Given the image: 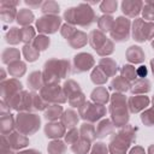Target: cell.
I'll return each mask as SVG.
<instances>
[{"instance_id":"74e56055","label":"cell","mask_w":154,"mask_h":154,"mask_svg":"<svg viewBox=\"0 0 154 154\" xmlns=\"http://www.w3.org/2000/svg\"><path fill=\"white\" fill-rule=\"evenodd\" d=\"M35 30L31 26H24L20 29V40L25 42V45H30L31 41L35 38Z\"/></svg>"},{"instance_id":"6da1fadb","label":"cell","mask_w":154,"mask_h":154,"mask_svg":"<svg viewBox=\"0 0 154 154\" xmlns=\"http://www.w3.org/2000/svg\"><path fill=\"white\" fill-rule=\"evenodd\" d=\"M70 73V63L67 60L51 59L46 61L43 70L45 84H58V82Z\"/></svg>"},{"instance_id":"4dcf8cb0","label":"cell","mask_w":154,"mask_h":154,"mask_svg":"<svg viewBox=\"0 0 154 154\" xmlns=\"http://www.w3.org/2000/svg\"><path fill=\"white\" fill-rule=\"evenodd\" d=\"M149 90H150V83L148 79H144V78L136 81L131 88V91L134 94H144V93H148Z\"/></svg>"},{"instance_id":"7bdbcfd3","label":"cell","mask_w":154,"mask_h":154,"mask_svg":"<svg viewBox=\"0 0 154 154\" xmlns=\"http://www.w3.org/2000/svg\"><path fill=\"white\" fill-rule=\"evenodd\" d=\"M48 152L51 154H64L65 152V144L61 142V141H52L49 144H48Z\"/></svg>"},{"instance_id":"91938a15","label":"cell","mask_w":154,"mask_h":154,"mask_svg":"<svg viewBox=\"0 0 154 154\" xmlns=\"http://www.w3.org/2000/svg\"><path fill=\"white\" fill-rule=\"evenodd\" d=\"M152 47H153V49H154V41L152 42Z\"/></svg>"},{"instance_id":"bcb514c9","label":"cell","mask_w":154,"mask_h":154,"mask_svg":"<svg viewBox=\"0 0 154 154\" xmlns=\"http://www.w3.org/2000/svg\"><path fill=\"white\" fill-rule=\"evenodd\" d=\"M143 17L148 20H154V2L147 1L143 8Z\"/></svg>"},{"instance_id":"f907efd6","label":"cell","mask_w":154,"mask_h":154,"mask_svg":"<svg viewBox=\"0 0 154 154\" xmlns=\"http://www.w3.org/2000/svg\"><path fill=\"white\" fill-rule=\"evenodd\" d=\"M75 31H76L75 26H72V25H70V24H64V25L61 26V35H63L66 40L70 38Z\"/></svg>"},{"instance_id":"7402d4cb","label":"cell","mask_w":154,"mask_h":154,"mask_svg":"<svg viewBox=\"0 0 154 154\" xmlns=\"http://www.w3.org/2000/svg\"><path fill=\"white\" fill-rule=\"evenodd\" d=\"M91 100L95 101L99 105H105L106 102H108L109 100V95L108 91L106 90V88L103 87H97L96 89L93 90L91 93Z\"/></svg>"},{"instance_id":"cb8c5ba5","label":"cell","mask_w":154,"mask_h":154,"mask_svg":"<svg viewBox=\"0 0 154 154\" xmlns=\"http://www.w3.org/2000/svg\"><path fill=\"white\" fill-rule=\"evenodd\" d=\"M99 67L107 75V77L113 76V75H116V72H117V64H116L114 60H112V59H109V58H103V59H101L100 63H99Z\"/></svg>"},{"instance_id":"5b68a950","label":"cell","mask_w":154,"mask_h":154,"mask_svg":"<svg viewBox=\"0 0 154 154\" xmlns=\"http://www.w3.org/2000/svg\"><path fill=\"white\" fill-rule=\"evenodd\" d=\"M16 126L18 132L23 135H31L40 128V117L32 113H19L16 118Z\"/></svg>"},{"instance_id":"11a10c76","label":"cell","mask_w":154,"mask_h":154,"mask_svg":"<svg viewBox=\"0 0 154 154\" xmlns=\"http://www.w3.org/2000/svg\"><path fill=\"white\" fill-rule=\"evenodd\" d=\"M18 154H41V153L35 149H28V150H23V152L18 153Z\"/></svg>"},{"instance_id":"680465c9","label":"cell","mask_w":154,"mask_h":154,"mask_svg":"<svg viewBox=\"0 0 154 154\" xmlns=\"http://www.w3.org/2000/svg\"><path fill=\"white\" fill-rule=\"evenodd\" d=\"M150 66H152V71H153V75H154V59L150 60Z\"/></svg>"},{"instance_id":"e0dca14e","label":"cell","mask_w":154,"mask_h":154,"mask_svg":"<svg viewBox=\"0 0 154 154\" xmlns=\"http://www.w3.org/2000/svg\"><path fill=\"white\" fill-rule=\"evenodd\" d=\"M45 132L49 138H59L65 135V126L63 123L51 122L45 126Z\"/></svg>"},{"instance_id":"f5cc1de1","label":"cell","mask_w":154,"mask_h":154,"mask_svg":"<svg viewBox=\"0 0 154 154\" xmlns=\"http://www.w3.org/2000/svg\"><path fill=\"white\" fill-rule=\"evenodd\" d=\"M147 67L144 66V65H141L140 67H137L136 69V73H137V77H140V78H144L146 76H147Z\"/></svg>"},{"instance_id":"83f0119b","label":"cell","mask_w":154,"mask_h":154,"mask_svg":"<svg viewBox=\"0 0 154 154\" xmlns=\"http://www.w3.org/2000/svg\"><path fill=\"white\" fill-rule=\"evenodd\" d=\"M113 124L109 119H103L100 122V124L97 125V129H96V136L97 137H105L107 136L108 134H111L113 131Z\"/></svg>"},{"instance_id":"b9f144b4","label":"cell","mask_w":154,"mask_h":154,"mask_svg":"<svg viewBox=\"0 0 154 154\" xmlns=\"http://www.w3.org/2000/svg\"><path fill=\"white\" fill-rule=\"evenodd\" d=\"M32 46L40 52V51H45L48 46H49V38L47 36H43V35H40L37 36L34 41H32Z\"/></svg>"},{"instance_id":"d6986e66","label":"cell","mask_w":154,"mask_h":154,"mask_svg":"<svg viewBox=\"0 0 154 154\" xmlns=\"http://www.w3.org/2000/svg\"><path fill=\"white\" fill-rule=\"evenodd\" d=\"M142 6H143L142 1H123L122 2V10L129 17L137 16L141 12Z\"/></svg>"},{"instance_id":"484cf974","label":"cell","mask_w":154,"mask_h":154,"mask_svg":"<svg viewBox=\"0 0 154 154\" xmlns=\"http://www.w3.org/2000/svg\"><path fill=\"white\" fill-rule=\"evenodd\" d=\"M13 128H14L13 117L10 113L8 114L2 113V116H1V132H2V136L10 135V132L13 130Z\"/></svg>"},{"instance_id":"816d5d0a","label":"cell","mask_w":154,"mask_h":154,"mask_svg":"<svg viewBox=\"0 0 154 154\" xmlns=\"http://www.w3.org/2000/svg\"><path fill=\"white\" fill-rule=\"evenodd\" d=\"M1 154H13L8 142H6V136H2V141H1Z\"/></svg>"},{"instance_id":"7c38bea8","label":"cell","mask_w":154,"mask_h":154,"mask_svg":"<svg viewBox=\"0 0 154 154\" xmlns=\"http://www.w3.org/2000/svg\"><path fill=\"white\" fill-rule=\"evenodd\" d=\"M61 23V18L57 14H46L36 20V28L40 32L53 34L55 32Z\"/></svg>"},{"instance_id":"836d02e7","label":"cell","mask_w":154,"mask_h":154,"mask_svg":"<svg viewBox=\"0 0 154 154\" xmlns=\"http://www.w3.org/2000/svg\"><path fill=\"white\" fill-rule=\"evenodd\" d=\"M8 72L13 77H20L25 72V64L20 60H16L11 64H8Z\"/></svg>"},{"instance_id":"ba28073f","label":"cell","mask_w":154,"mask_h":154,"mask_svg":"<svg viewBox=\"0 0 154 154\" xmlns=\"http://www.w3.org/2000/svg\"><path fill=\"white\" fill-rule=\"evenodd\" d=\"M79 116L82 119L88 120V122H96L100 118H102L106 114V108L103 105L99 103H91L89 101H85L79 108Z\"/></svg>"},{"instance_id":"ac0fdd59","label":"cell","mask_w":154,"mask_h":154,"mask_svg":"<svg viewBox=\"0 0 154 154\" xmlns=\"http://www.w3.org/2000/svg\"><path fill=\"white\" fill-rule=\"evenodd\" d=\"M29 143V140L25 137V135L20 132H11L8 135V146L12 149H20L26 147Z\"/></svg>"},{"instance_id":"f6af8a7d","label":"cell","mask_w":154,"mask_h":154,"mask_svg":"<svg viewBox=\"0 0 154 154\" xmlns=\"http://www.w3.org/2000/svg\"><path fill=\"white\" fill-rule=\"evenodd\" d=\"M141 120H142L147 126L154 125V107L150 108V109H147L146 112H143L142 116H141Z\"/></svg>"},{"instance_id":"4fadbf2b","label":"cell","mask_w":154,"mask_h":154,"mask_svg":"<svg viewBox=\"0 0 154 154\" xmlns=\"http://www.w3.org/2000/svg\"><path fill=\"white\" fill-rule=\"evenodd\" d=\"M22 91V83L18 82L16 78H11L6 82L1 83V96L2 101H10L14 95Z\"/></svg>"},{"instance_id":"9a60e30c","label":"cell","mask_w":154,"mask_h":154,"mask_svg":"<svg viewBox=\"0 0 154 154\" xmlns=\"http://www.w3.org/2000/svg\"><path fill=\"white\" fill-rule=\"evenodd\" d=\"M149 105V99L146 95H135L128 100V106L132 113H137L144 109Z\"/></svg>"},{"instance_id":"681fc988","label":"cell","mask_w":154,"mask_h":154,"mask_svg":"<svg viewBox=\"0 0 154 154\" xmlns=\"http://www.w3.org/2000/svg\"><path fill=\"white\" fill-rule=\"evenodd\" d=\"M107 153H108V149H107L106 144L102 142L95 143L94 147L91 148V152H90V154H107Z\"/></svg>"},{"instance_id":"7dc6e473","label":"cell","mask_w":154,"mask_h":154,"mask_svg":"<svg viewBox=\"0 0 154 154\" xmlns=\"http://www.w3.org/2000/svg\"><path fill=\"white\" fill-rule=\"evenodd\" d=\"M117 1H103L100 5V8L105 13H112L117 10Z\"/></svg>"},{"instance_id":"9c48e42d","label":"cell","mask_w":154,"mask_h":154,"mask_svg":"<svg viewBox=\"0 0 154 154\" xmlns=\"http://www.w3.org/2000/svg\"><path fill=\"white\" fill-rule=\"evenodd\" d=\"M63 89H64L65 96H67V100H69V102L72 107H78L79 108L85 102L84 95H83L79 85L75 81H72V79L66 81Z\"/></svg>"},{"instance_id":"60d3db41","label":"cell","mask_w":154,"mask_h":154,"mask_svg":"<svg viewBox=\"0 0 154 154\" xmlns=\"http://www.w3.org/2000/svg\"><path fill=\"white\" fill-rule=\"evenodd\" d=\"M122 77H124L126 81H129V82H132V81H135L136 78H137V73H136V70H135V67L134 66H131V65H125V66H123V69H122Z\"/></svg>"},{"instance_id":"94428289","label":"cell","mask_w":154,"mask_h":154,"mask_svg":"<svg viewBox=\"0 0 154 154\" xmlns=\"http://www.w3.org/2000/svg\"><path fill=\"white\" fill-rule=\"evenodd\" d=\"M153 105H154V97H153Z\"/></svg>"},{"instance_id":"e575fe53","label":"cell","mask_w":154,"mask_h":154,"mask_svg":"<svg viewBox=\"0 0 154 154\" xmlns=\"http://www.w3.org/2000/svg\"><path fill=\"white\" fill-rule=\"evenodd\" d=\"M97 24H99V30L105 32V31H111L112 30V26L114 24V20L111 16L106 14V16H102L99 20H97Z\"/></svg>"},{"instance_id":"d590c367","label":"cell","mask_w":154,"mask_h":154,"mask_svg":"<svg viewBox=\"0 0 154 154\" xmlns=\"http://www.w3.org/2000/svg\"><path fill=\"white\" fill-rule=\"evenodd\" d=\"M19 58V51L16 48H7L2 53V61L6 64H11Z\"/></svg>"},{"instance_id":"30bf717a","label":"cell","mask_w":154,"mask_h":154,"mask_svg":"<svg viewBox=\"0 0 154 154\" xmlns=\"http://www.w3.org/2000/svg\"><path fill=\"white\" fill-rule=\"evenodd\" d=\"M40 96L43 101L52 103H63L66 101L64 89L58 84H45L41 89Z\"/></svg>"},{"instance_id":"db71d44e","label":"cell","mask_w":154,"mask_h":154,"mask_svg":"<svg viewBox=\"0 0 154 154\" xmlns=\"http://www.w3.org/2000/svg\"><path fill=\"white\" fill-rule=\"evenodd\" d=\"M130 154H144V150L141 147H135V148L131 149Z\"/></svg>"},{"instance_id":"2e32d148","label":"cell","mask_w":154,"mask_h":154,"mask_svg":"<svg viewBox=\"0 0 154 154\" xmlns=\"http://www.w3.org/2000/svg\"><path fill=\"white\" fill-rule=\"evenodd\" d=\"M18 5V2H11V1H1L0 2V16L4 22H12L16 17V8L14 6Z\"/></svg>"},{"instance_id":"603a6c76","label":"cell","mask_w":154,"mask_h":154,"mask_svg":"<svg viewBox=\"0 0 154 154\" xmlns=\"http://www.w3.org/2000/svg\"><path fill=\"white\" fill-rule=\"evenodd\" d=\"M61 123L64 124L65 128H69V129H73L77 123H78V117H77V113L72 109H67L64 112V114L61 116Z\"/></svg>"},{"instance_id":"ffe728a7","label":"cell","mask_w":154,"mask_h":154,"mask_svg":"<svg viewBox=\"0 0 154 154\" xmlns=\"http://www.w3.org/2000/svg\"><path fill=\"white\" fill-rule=\"evenodd\" d=\"M126 58L130 63H142L144 60V53L141 47L138 46H131L126 51Z\"/></svg>"},{"instance_id":"7a4b0ae2","label":"cell","mask_w":154,"mask_h":154,"mask_svg":"<svg viewBox=\"0 0 154 154\" xmlns=\"http://www.w3.org/2000/svg\"><path fill=\"white\" fill-rule=\"evenodd\" d=\"M64 18L70 24H77L81 26H89L96 20V16L88 5L79 4L77 7H71L65 11Z\"/></svg>"},{"instance_id":"f1b7e54d","label":"cell","mask_w":154,"mask_h":154,"mask_svg":"<svg viewBox=\"0 0 154 154\" xmlns=\"http://www.w3.org/2000/svg\"><path fill=\"white\" fill-rule=\"evenodd\" d=\"M32 20H34V13L28 8H23L17 13V22L20 25L28 26Z\"/></svg>"},{"instance_id":"f546056e","label":"cell","mask_w":154,"mask_h":154,"mask_svg":"<svg viewBox=\"0 0 154 154\" xmlns=\"http://www.w3.org/2000/svg\"><path fill=\"white\" fill-rule=\"evenodd\" d=\"M112 89H114L118 93H124V91H128L130 89V83L129 81H126L124 77L119 76V77H116L113 81H112V84H111Z\"/></svg>"},{"instance_id":"8992f818","label":"cell","mask_w":154,"mask_h":154,"mask_svg":"<svg viewBox=\"0 0 154 154\" xmlns=\"http://www.w3.org/2000/svg\"><path fill=\"white\" fill-rule=\"evenodd\" d=\"M89 43L100 55H108L113 53V43L100 30H93L89 35Z\"/></svg>"},{"instance_id":"6f0895ef","label":"cell","mask_w":154,"mask_h":154,"mask_svg":"<svg viewBox=\"0 0 154 154\" xmlns=\"http://www.w3.org/2000/svg\"><path fill=\"white\" fill-rule=\"evenodd\" d=\"M148 154H154V144H152V146L148 148Z\"/></svg>"},{"instance_id":"4316f807","label":"cell","mask_w":154,"mask_h":154,"mask_svg":"<svg viewBox=\"0 0 154 154\" xmlns=\"http://www.w3.org/2000/svg\"><path fill=\"white\" fill-rule=\"evenodd\" d=\"M61 112H63V107L59 106L58 103H53L51 106H48V109H46L45 112V118L47 120L51 122H55L58 118H61Z\"/></svg>"},{"instance_id":"ab89813d","label":"cell","mask_w":154,"mask_h":154,"mask_svg":"<svg viewBox=\"0 0 154 154\" xmlns=\"http://www.w3.org/2000/svg\"><path fill=\"white\" fill-rule=\"evenodd\" d=\"M91 81L95 84H103L107 81V75L97 66L94 69V71L91 72Z\"/></svg>"},{"instance_id":"9f6ffc18","label":"cell","mask_w":154,"mask_h":154,"mask_svg":"<svg viewBox=\"0 0 154 154\" xmlns=\"http://www.w3.org/2000/svg\"><path fill=\"white\" fill-rule=\"evenodd\" d=\"M25 4H26V5H29V6H32V7H36V6H40V5H41V1H40V2H32V1H25Z\"/></svg>"},{"instance_id":"d4e9b609","label":"cell","mask_w":154,"mask_h":154,"mask_svg":"<svg viewBox=\"0 0 154 154\" xmlns=\"http://www.w3.org/2000/svg\"><path fill=\"white\" fill-rule=\"evenodd\" d=\"M67 40H69V43L71 45V47H73V48H79V47L84 46L88 41L87 35L83 31H79V30H76L72 34V36Z\"/></svg>"},{"instance_id":"c3c4849f","label":"cell","mask_w":154,"mask_h":154,"mask_svg":"<svg viewBox=\"0 0 154 154\" xmlns=\"http://www.w3.org/2000/svg\"><path fill=\"white\" fill-rule=\"evenodd\" d=\"M65 140H66V142L69 143V144H73V143H76L78 140H79V132L77 131V129H70V131L65 135Z\"/></svg>"},{"instance_id":"277c9868","label":"cell","mask_w":154,"mask_h":154,"mask_svg":"<svg viewBox=\"0 0 154 154\" xmlns=\"http://www.w3.org/2000/svg\"><path fill=\"white\" fill-rule=\"evenodd\" d=\"M135 131L130 125H125L123 130H120L118 134H116L109 142V153L111 154H125L129 149L130 144L135 141Z\"/></svg>"},{"instance_id":"ee69618b","label":"cell","mask_w":154,"mask_h":154,"mask_svg":"<svg viewBox=\"0 0 154 154\" xmlns=\"http://www.w3.org/2000/svg\"><path fill=\"white\" fill-rule=\"evenodd\" d=\"M41 11L46 14H55V13L59 12V5L54 1H46L42 5Z\"/></svg>"},{"instance_id":"f35d334b","label":"cell","mask_w":154,"mask_h":154,"mask_svg":"<svg viewBox=\"0 0 154 154\" xmlns=\"http://www.w3.org/2000/svg\"><path fill=\"white\" fill-rule=\"evenodd\" d=\"M5 37H6V41L8 43H11V45H16V43L20 42L22 41L20 40V29H18V28H11L7 31V34H6Z\"/></svg>"},{"instance_id":"3957f363","label":"cell","mask_w":154,"mask_h":154,"mask_svg":"<svg viewBox=\"0 0 154 154\" xmlns=\"http://www.w3.org/2000/svg\"><path fill=\"white\" fill-rule=\"evenodd\" d=\"M109 112L114 126H125V124L129 120V112H128V102L123 94L116 93L112 95Z\"/></svg>"},{"instance_id":"1f68e13d","label":"cell","mask_w":154,"mask_h":154,"mask_svg":"<svg viewBox=\"0 0 154 154\" xmlns=\"http://www.w3.org/2000/svg\"><path fill=\"white\" fill-rule=\"evenodd\" d=\"M81 137L88 140L89 142H91L96 136V130L94 128V125H91L90 123H84L81 126Z\"/></svg>"},{"instance_id":"8fae6325","label":"cell","mask_w":154,"mask_h":154,"mask_svg":"<svg viewBox=\"0 0 154 154\" xmlns=\"http://www.w3.org/2000/svg\"><path fill=\"white\" fill-rule=\"evenodd\" d=\"M111 36L117 42H124L130 36V20L124 17H118L111 30Z\"/></svg>"},{"instance_id":"8d00e7d4","label":"cell","mask_w":154,"mask_h":154,"mask_svg":"<svg viewBox=\"0 0 154 154\" xmlns=\"http://www.w3.org/2000/svg\"><path fill=\"white\" fill-rule=\"evenodd\" d=\"M23 54L28 61H35L38 58L40 52L32 46V45H25L23 47Z\"/></svg>"},{"instance_id":"44dd1931","label":"cell","mask_w":154,"mask_h":154,"mask_svg":"<svg viewBox=\"0 0 154 154\" xmlns=\"http://www.w3.org/2000/svg\"><path fill=\"white\" fill-rule=\"evenodd\" d=\"M45 84V81H43V75L40 72V71H34L30 73L29 78H28V85L31 90H38V89H42Z\"/></svg>"},{"instance_id":"5bb4252c","label":"cell","mask_w":154,"mask_h":154,"mask_svg":"<svg viewBox=\"0 0 154 154\" xmlns=\"http://www.w3.org/2000/svg\"><path fill=\"white\" fill-rule=\"evenodd\" d=\"M94 58L89 53H79L73 58V72L79 73L90 70L94 66Z\"/></svg>"},{"instance_id":"d6a6232c","label":"cell","mask_w":154,"mask_h":154,"mask_svg":"<svg viewBox=\"0 0 154 154\" xmlns=\"http://www.w3.org/2000/svg\"><path fill=\"white\" fill-rule=\"evenodd\" d=\"M71 149L76 154H87L88 150L90 149V142L88 140L81 137L76 143H73L71 146Z\"/></svg>"},{"instance_id":"52a82bcc","label":"cell","mask_w":154,"mask_h":154,"mask_svg":"<svg viewBox=\"0 0 154 154\" xmlns=\"http://www.w3.org/2000/svg\"><path fill=\"white\" fill-rule=\"evenodd\" d=\"M132 36L134 40L138 42H144L154 37V23L146 22L143 19H135L132 25Z\"/></svg>"}]
</instances>
